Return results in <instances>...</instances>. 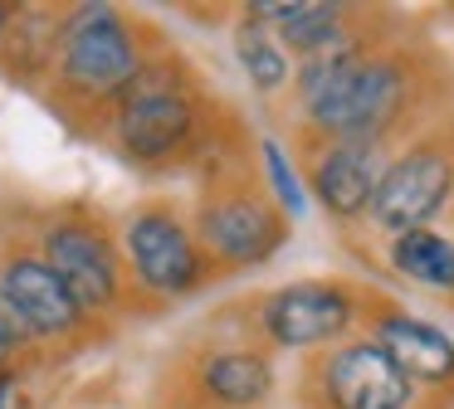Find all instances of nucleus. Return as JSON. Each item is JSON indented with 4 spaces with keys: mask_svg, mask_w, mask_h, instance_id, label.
<instances>
[{
    "mask_svg": "<svg viewBox=\"0 0 454 409\" xmlns=\"http://www.w3.org/2000/svg\"><path fill=\"white\" fill-rule=\"evenodd\" d=\"M425 97L430 64L401 44H381L376 29L294 68V122L298 136L313 142L401 146V136L420 122Z\"/></svg>",
    "mask_w": 454,
    "mask_h": 409,
    "instance_id": "f257e3e1",
    "label": "nucleus"
},
{
    "mask_svg": "<svg viewBox=\"0 0 454 409\" xmlns=\"http://www.w3.org/2000/svg\"><path fill=\"white\" fill-rule=\"evenodd\" d=\"M376 292L356 278H294L254 302V327L274 351L323 356L362 336Z\"/></svg>",
    "mask_w": 454,
    "mask_h": 409,
    "instance_id": "f03ea898",
    "label": "nucleus"
},
{
    "mask_svg": "<svg viewBox=\"0 0 454 409\" xmlns=\"http://www.w3.org/2000/svg\"><path fill=\"white\" fill-rule=\"evenodd\" d=\"M450 204H454V142L440 132H415L386 161L366 229L381 234V239L430 229Z\"/></svg>",
    "mask_w": 454,
    "mask_h": 409,
    "instance_id": "7ed1b4c3",
    "label": "nucleus"
},
{
    "mask_svg": "<svg viewBox=\"0 0 454 409\" xmlns=\"http://www.w3.org/2000/svg\"><path fill=\"white\" fill-rule=\"evenodd\" d=\"M298 390L308 409H420L425 399L372 336H352L323 356H308Z\"/></svg>",
    "mask_w": 454,
    "mask_h": 409,
    "instance_id": "20e7f679",
    "label": "nucleus"
},
{
    "mask_svg": "<svg viewBox=\"0 0 454 409\" xmlns=\"http://www.w3.org/2000/svg\"><path fill=\"white\" fill-rule=\"evenodd\" d=\"M196 234L206 243L210 263L225 268H264L274 253H284L294 220L274 204L264 181H225L200 200Z\"/></svg>",
    "mask_w": 454,
    "mask_h": 409,
    "instance_id": "39448f33",
    "label": "nucleus"
},
{
    "mask_svg": "<svg viewBox=\"0 0 454 409\" xmlns=\"http://www.w3.org/2000/svg\"><path fill=\"white\" fill-rule=\"evenodd\" d=\"M59 78L79 97H113L118 103L142 78L147 58L137 49V35L113 5H83L59 25Z\"/></svg>",
    "mask_w": 454,
    "mask_h": 409,
    "instance_id": "423d86ee",
    "label": "nucleus"
},
{
    "mask_svg": "<svg viewBox=\"0 0 454 409\" xmlns=\"http://www.w3.org/2000/svg\"><path fill=\"white\" fill-rule=\"evenodd\" d=\"M196 97L181 83L176 68H157L147 64L142 78L118 97V117H113V132H118V146L142 166H161L171 156H181L191 142H196Z\"/></svg>",
    "mask_w": 454,
    "mask_h": 409,
    "instance_id": "0eeeda50",
    "label": "nucleus"
},
{
    "mask_svg": "<svg viewBox=\"0 0 454 409\" xmlns=\"http://www.w3.org/2000/svg\"><path fill=\"white\" fill-rule=\"evenodd\" d=\"M391 151L395 146L381 142H313V136H298V166H303L308 195L337 229L366 224Z\"/></svg>",
    "mask_w": 454,
    "mask_h": 409,
    "instance_id": "6e6552de",
    "label": "nucleus"
},
{
    "mask_svg": "<svg viewBox=\"0 0 454 409\" xmlns=\"http://www.w3.org/2000/svg\"><path fill=\"white\" fill-rule=\"evenodd\" d=\"M122 249H128L132 278L157 297H186L210 273V253L196 224H186L171 204H147L132 214L122 229Z\"/></svg>",
    "mask_w": 454,
    "mask_h": 409,
    "instance_id": "1a4fd4ad",
    "label": "nucleus"
},
{
    "mask_svg": "<svg viewBox=\"0 0 454 409\" xmlns=\"http://www.w3.org/2000/svg\"><path fill=\"white\" fill-rule=\"evenodd\" d=\"M362 336H372L425 399L454 395V336L444 327H434L430 317H420V312L376 292Z\"/></svg>",
    "mask_w": 454,
    "mask_h": 409,
    "instance_id": "9d476101",
    "label": "nucleus"
},
{
    "mask_svg": "<svg viewBox=\"0 0 454 409\" xmlns=\"http://www.w3.org/2000/svg\"><path fill=\"white\" fill-rule=\"evenodd\" d=\"M40 259L64 278V288L74 292V302L83 312H108L122 297V263L113 253L108 234L93 229V224L79 220L54 224L40 243Z\"/></svg>",
    "mask_w": 454,
    "mask_h": 409,
    "instance_id": "9b49d317",
    "label": "nucleus"
},
{
    "mask_svg": "<svg viewBox=\"0 0 454 409\" xmlns=\"http://www.w3.org/2000/svg\"><path fill=\"white\" fill-rule=\"evenodd\" d=\"M245 15L274 29L278 44L294 54V64L333 54V49H347L362 35H372V25H356L366 10L333 5V0H298V5L294 0H259V5H245Z\"/></svg>",
    "mask_w": 454,
    "mask_h": 409,
    "instance_id": "f8f14e48",
    "label": "nucleus"
},
{
    "mask_svg": "<svg viewBox=\"0 0 454 409\" xmlns=\"http://www.w3.org/2000/svg\"><path fill=\"white\" fill-rule=\"evenodd\" d=\"M0 297L15 307V317L25 321L35 341H59L69 331H79V321L89 312L74 302V292L64 288V278L40 259V253H15L0 268Z\"/></svg>",
    "mask_w": 454,
    "mask_h": 409,
    "instance_id": "ddd939ff",
    "label": "nucleus"
},
{
    "mask_svg": "<svg viewBox=\"0 0 454 409\" xmlns=\"http://www.w3.org/2000/svg\"><path fill=\"white\" fill-rule=\"evenodd\" d=\"M200 395L215 409H264L278 390L274 356L264 346H220L196 370Z\"/></svg>",
    "mask_w": 454,
    "mask_h": 409,
    "instance_id": "4468645a",
    "label": "nucleus"
},
{
    "mask_svg": "<svg viewBox=\"0 0 454 409\" xmlns=\"http://www.w3.org/2000/svg\"><path fill=\"white\" fill-rule=\"evenodd\" d=\"M381 259L395 278L415 282V288H430V292H444L454 302V234L434 229V224L430 229L395 234V239H386Z\"/></svg>",
    "mask_w": 454,
    "mask_h": 409,
    "instance_id": "2eb2a0df",
    "label": "nucleus"
},
{
    "mask_svg": "<svg viewBox=\"0 0 454 409\" xmlns=\"http://www.w3.org/2000/svg\"><path fill=\"white\" fill-rule=\"evenodd\" d=\"M230 44H235V64L245 68L249 88H254L259 97H274L278 88H294V54H288L284 44H278V35L269 25H259V19H239L235 35H230Z\"/></svg>",
    "mask_w": 454,
    "mask_h": 409,
    "instance_id": "dca6fc26",
    "label": "nucleus"
},
{
    "mask_svg": "<svg viewBox=\"0 0 454 409\" xmlns=\"http://www.w3.org/2000/svg\"><path fill=\"white\" fill-rule=\"evenodd\" d=\"M254 156H259V181L264 190L274 195V204L288 214V220H308L313 210V195H308V181H303V166L288 156V146L278 136H259L254 142Z\"/></svg>",
    "mask_w": 454,
    "mask_h": 409,
    "instance_id": "f3484780",
    "label": "nucleus"
},
{
    "mask_svg": "<svg viewBox=\"0 0 454 409\" xmlns=\"http://www.w3.org/2000/svg\"><path fill=\"white\" fill-rule=\"evenodd\" d=\"M25 341H35L30 331H25V321L15 317V307L5 297H0V366L15 356V351H25Z\"/></svg>",
    "mask_w": 454,
    "mask_h": 409,
    "instance_id": "a211bd4d",
    "label": "nucleus"
},
{
    "mask_svg": "<svg viewBox=\"0 0 454 409\" xmlns=\"http://www.w3.org/2000/svg\"><path fill=\"white\" fill-rule=\"evenodd\" d=\"M420 409H454V395H434V399H420Z\"/></svg>",
    "mask_w": 454,
    "mask_h": 409,
    "instance_id": "6ab92c4d",
    "label": "nucleus"
},
{
    "mask_svg": "<svg viewBox=\"0 0 454 409\" xmlns=\"http://www.w3.org/2000/svg\"><path fill=\"white\" fill-rule=\"evenodd\" d=\"M5 35H11V10L0 5V39H5Z\"/></svg>",
    "mask_w": 454,
    "mask_h": 409,
    "instance_id": "aec40b11",
    "label": "nucleus"
},
{
    "mask_svg": "<svg viewBox=\"0 0 454 409\" xmlns=\"http://www.w3.org/2000/svg\"><path fill=\"white\" fill-rule=\"evenodd\" d=\"M5 399H11V375H0V409H5Z\"/></svg>",
    "mask_w": 454,
    "mask_h": 409,
    "instance_id": "412c9836",
    "label": "nucleus"
}]
</instances>
